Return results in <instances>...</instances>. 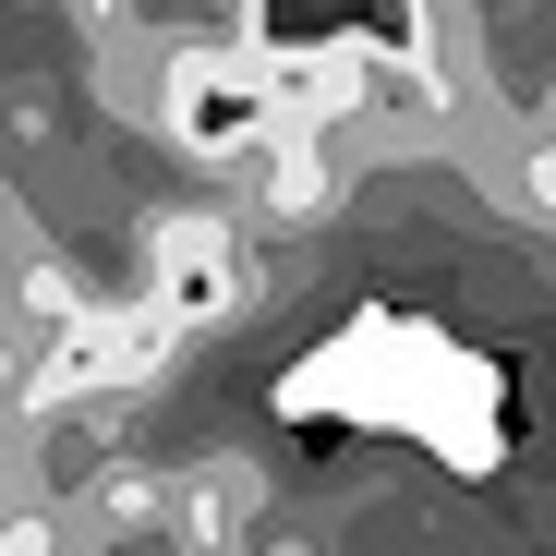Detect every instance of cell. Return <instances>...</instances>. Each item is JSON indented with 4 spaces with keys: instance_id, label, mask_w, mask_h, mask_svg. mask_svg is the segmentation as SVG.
Wrapping results in <instances>:
<instances>
[{
    "instance_id": "cell-1",
    "label": "cell",
    "mask_w": 556,
    "mask_h": 556,
    "mask_svg": "<svg viewBox=\"0 0 556 556\" xmlns=\"http://www.w3.org/2000/svg\"><path fill=\"white\" fill-rule=\"evenodd\" d=\"M400 435H424L447 472H496V459H508V424H496V363H484V351H459L447 327H412Z\"/></svg>"
},
{
    "instance_id": "cell-2",
    "label": "cell",
    "mask_w": 556,
    "mask_h": 556,
    "mask_svg": "<svg viewBox=\"0 0 556 556\" xmlns=\"http://www.w3.org/2000/svg\"><path fill=\"white\" fill-rule=\"evenodd\" d=\"M520 194H532V218H556V134H532V157H520Z\"/></svg>"
}]
</instances>
